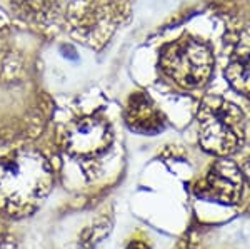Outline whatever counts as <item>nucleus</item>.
<instances>
[{
  "instance_id": "f257e3e1",
  "label": "nucleus",
  "mask_w": 250,
  "mask_h": 249,
  "mask_svg": "<svg viewBox=\"0 0 250 249\" xmlns=\"http://www.w3.org/2000/svg\"><path fill=\"white\" fill-rule=\"evenodd\" d=\"M54 184V174L42 154L20 151L0 160V209L29 214L37 209Z\"/></svg>"
},
{
  "instance_id": "f03ea898",
  "label": "nucleus",
  "mask_w": 250,
  "mask_h": 249,
  "mask_svg": "<svg viewBox=\"0 0 250 249\" xmlns=\"http://www.w3.org/2000/svg\"><path fill=\"white\" fill-rule=\"evenodd\" d=\"M244 114L232 102L207 97L199 111V140L205 151L229 156L244 140Z\"/></svg>"
},
{
  "instance_id": "7ed1b4c3",
  "label": "nucleus",
  "mask_w": 250,
  "mask_h": 249,
  "mask_svg": "<svg viewBox=\"0 0 250 249\" xmlns=\"http://www.w3.org/2000/svg\"><path fill=\"white\" fill-rule=\"evenodd\" d=\"M164 74L184 89L204 86L212 74L213 57L207 44L182 37L168 44L160 57Z\"/></svg>"
},
{
  "instance_id": "20e7f679",
  "label": "nucleus",
  "mask_w": 250,
  "mask_h": 249,
  "mask_svg": "<svg viewBox=\"0 0 250 249\" xmlns=\"http://www.w3.org/2000/svg\"><path fill=\"white\" fill-rule=\"evenodd\" d=\"M110 129L102 119L83 117L65 131V151L75 158H94L110 146Z\"/></svg>"
},
{
  "instance_id": "39448f33",
  "label": "nucleus",
  "mask_w": 250,
  "mask_h": 249,
  "mask_svg": "<svg viewBox=\"0 0 250 249\" xmlns=\"http://www.w3.org/2000/svg\"><path fill=\"white\" fill-rule=\"evenodd\" d=\"M242 192V172L232 160H217L210 167L199 196L219 203H235Z\"/></svg>"
},
{
  "instance_id": "423d86ee",
  "label": "nucleus",
  "mask_w": 250,
  "mask_h": 249,
  "mask_svg": "<svg viewBox=\"0 0 250 249\" xmlns=\"http://www.w3.org/2000/svg\"><path fill=\"white\" fill-rule=\"evenodd\" d=\"M127 124L132 131L145 136H154L159 131H162L164 120L160 112L152 106L148 97L144 94H135L130 97L127 107Z\"/></svg>"
},
{
  "instance_id": "0eeeda50",
  "label": "nucleus",
  "mask_w": 250,
  "mask_h": 249,
  "mask_svg": "<svg viewBox=\"0 0 250 249\" xmlns=\"http://www.w3.org/2000/svg\"><path fill=\"white\" fill-rule=\"evenodd\" d=\"M225 77L235 91L250 94V39L242 40L225 67Z\"/></svg>"
},
{
  "instance_id": "6e6552de",
  "label": "nucleus",
  "mask_w": 250,
  "mask_h": 249,
  "mask_svg": "<svg viewBox=\"0 0 250 249\" xmlns=\"http://www.w3.org/2000/svg\"><path fill=\"white\" fill-rule=\"evenodd\" d=\"M127 249H150V248H148L147 244L140 243V241H132V243L127 246Z\"/></svg>"
},
{
  "instance_id": "1a4fd4ad",
  "label": "nucleus",
  "mask_w": 250,
  "mask_h": 249,
  "mask_svg": "<svg viewBox=\"0 0 250 249\" xmlns=\"http://www.w3.org/2000/svg\"><path fill=\"white\" fill-rule=\"evenodd\" d=\"M242 171H244V174L247 176V179L250 181V158L244 162V167H242Z\"/></svg>"
}]
</instances>
